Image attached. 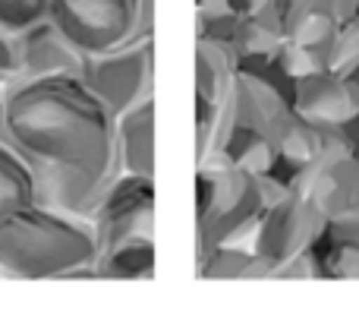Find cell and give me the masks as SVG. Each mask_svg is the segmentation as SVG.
Here are the masks:
<instances>
[{"mask_svg":"<svg viewBox=\"0 0 359 322\" xmlns=\"http://www.w3.org/2000/svg\"><path fill=\"white\" fill-rule=\"evenodd\" d=\"M98 259L92 218L32 202L0 218V278L60 281Z\"/></svg>","mask_w":359,"mask_h":322,"instance_id":"obj_2","label":"cell"},{"mask_svg":"<svg viewBox=\"0 0 359 322\" xmlns=\"http://www.w3.org/2000/svg\"><path fill=\"white\" fill-rule=\"evenodd\" d=\"M82 60H86V54L63 35V29L50 16L16 32V63H19L16 79H44V76L79 73Z\"/></svg>","mask_w":359,"mask_h":322,"instance_id":"obj_10","label":"cell"},{"mask_svg":"<svg viewBox=\"0 0 359 322\" xmlns=\"http://www.w3.org/2000/svg\"><path fill=\"white\" fill-rule=\"evenodd\" d=\"M293 111L318 127H337L350 114H356L359 105L353 101V92H350L341 70L318 67L297 76V82H293Z\"/></svg>","mask_w":359,"mask_h":322,"instance_id":"obj_11","label":"cell"},{"mask_svg":"<svg viewBox=\"0 0 359 322\" xmlns=\"http://www.w3.org/2000/svg\"><path fill=\"white\" fill-rule=\"evenodd\" d=\"M259 174L221 158H202L196 171V234L198 250L215 243H249L268 209Z\"/></svg>","mask_w":359,"mask_h":322,"instance_id":"obj_3","label":"cell"},{"mask_svg":"<svg viewBox=\"0 0 359 322\" xmlns=\"http://www.w3.org/2000/svg\"><path fill=\"white\" fill-rule=\"evenodd\" d=\"M19 76V63H16V32L0 25V86H10Z\"/></svg>","mask_w":359,"mask_h":322,"instance_id":"obj_21","label":"cell"},{"mask_svg":"<svg viewBox=\"0 0 359 322\" xmlns=\"http://www.w3.org/2000/svg\"><path fill=\"white\" fill-rule=\"evenodd\" d=\"M35 202L32 165L6 136H0V218Z\"/></svg>","mask_w":359,"mask_h":322,"instance_id":"obj_17","label":"cell"},{"mask_svg":"<svg viewBox=\"0 0 359 322\" xmlns=\"http://www.w3.org/2000/svg\"><path fill=\"white\" fill-rule=\"evenodd\" d=\"M236 54L230 41L198 38L196 41V101L208 108H224L233 89Z\"/></svg>","mask_w":359,"mask_h":322,"instance_id":"obj_14","label":"cell"},{"mask_svg":"<svg viewBox=\"0 0 359 322\" xmlns=\"http://www.w3.org/2000/svg\"><path fill=\"white\" fill-rule=\"evenodd\" d=\"M155 212H158L155 177L120 171L114 177V183L107 186L98 212L92 215L98 253L114 247L117 240H126V237H155L158 228Z\"/></svg>","mask_w":359,"mask_h":322,"instance_id":"obj_6","label":"cell"},{"mask_svg":"<svg viewBox=\"0 0 359 322\" xmlns=\"http://www.w3.org/2000/svg\"><path fill=\"white\" fill-rule=\"evenodd\" d=\"M341 29L334 0H293L287 13V41L328 67V51Z\"/></svg>","mask_w":359,"mask_h":322,"instance_id":"obj_13","label":"cell"},{"mask_svg":"<svg viewBox=\"0 0 359 322\" xmlns=\"http://www.w3.org/2000/svg\"><path fill=\"white\" fill-rule=\"evenodd\" d=\"M331 133H334V139L344 146V149L350 152L356 161H359V111L350 114L347 120H341L337 127H331Z\"/></svg>","mask_w":359,"mask_h":322,"instance_id":"obj_22","label":"cell"},{"mask_svg":"<svg viewBox=\"0 0 359 322\" xmlns=\"http://www.w3.org/2000/svg\"><path fill=\"white\" fill-rule=\"evenodd\" d=\"M98 278L107 281H145L158 275V247L155 237H126L114 247L101 250L98 259Z\"/></svg>","mask_w":359,"mask_h":322,"instance_id":"obj_16","label":"cell"},{"mask_svg":"<svg viewBox=\"0 0 359 322\" xmlns=\"http://www.w3.org/2000/svg\"><path fill=\"white\" fill-rule=\"evenodd\" d=\"M29 165L35 174V202L79 218H92L98 212L107 186L120 174L92 171L82 165H63V161H29Z\"/></svg>","mask_w":359,"mask_h":322,"instance_id":"obj_8","label":"cell"},{"mask_svg":"<svg viewBox=\"0 0 359 322\" xmlns=\"http://www.w3.org/2000/svg\"><path fill=\"white\" fill-rule=\"evenodd\" d=\"M0 133L29 161H63L117 174V114L79 73L4 86Z\"/></svg>","mask_w":359,"mask_h":322,"instance_id":"obj_1","label":"cell"},{"mask_svg":"<svg viewBox=\"0 0 359 322\" xmlns=\"http://www.w3.org/2000/svg\"><path fill=\"white\" fill-rule=\"evenodd\" d=\"M325 221L328 218L303 196V193H287L284 199L271 202L262 215L259 228L252 234V250L259 256H265L274 269L280 262L293 259L297 253L309 250L316 243V237L325 231Z\"/></svg>","mask_w":359,"mask_h":322,"instance_id":"obj_7","label":"cell"},{"mask_svg":"<svg viewBox=\"0 0 359 322\" xmlns=\"http://www.w3.org/2000/svg\"><path fill=\"white\" fill-rule=\"evenodd\" d=\"M50 13V0H0V25L19 32Z\"/></svg>","mask_w":359,"mask_h":322,"instance_id":"obj_19","label":"cell"},{"mask_svg":"<svg viewBox=\"0 0 359 322\" xmlns=\"http://www.w3.org/2000/svg\"><path fill=\"white\" fill-rule=\"evenodd\" d=\"M0 101H4V86H0ZM0 136H4V133H0Z\"/></svg>","mask_w":359,"mask_h":322,"instance_id":"obj_23","label":"cell"},{"mask_svg":"<svg viewBox=\"0 0 359 322\" xmlns=\"http://www.w3.org/2000/svg\"><path fill=\"white\" fill-rule=\"evenodd\" d=\"M48 16L82 54H101L155 32V0H50Z\"/></svg>","mask_w":359,"mask_h":322,"instance_id":"obj_4","label":"cell"},{"mask_svg":"<svg viewBox=\"0 0 359 322\" xmlns=\"http://www.w3.org/2000/svg\"><path fill=\"white\" fill-rule=\"evenodd\" d=\"M309 253L316 259V278L359 281V240L331 234L325 228L309 247Z\"/></svg>","mask_w":359,"mask_h":322,"instance_id":"obj_18","label":"cell"},{"mask_svg":"<svg viewBox=\"0 0 359 322\" xmlns=\"http://www.w3.org/2000/svg\"><path fill=\"white\" fill-rule=\"evenodd\" d=\"M353 63H359V16L341 22L334 35V44L328 51V67L331 70H350Z\"/></svg>","mask_w":359,"mask_h":322,"instance_id":"obj_20","label":"cell"},{"mask_svg":"<svg viewBox=\"0 0 359 322\" xmlns=\"http://www.w3.org/2000/svg\"><path fill=\"white\" fill-rule=\"evenodd\" d=\"M155 124L158 101L155 95L117 114V161L123 171L155 177Z\"/></svg>","mask_w":359,"mask_h":322,"instance_id":"obj_12","label":"cell"},{"mask_svg":"<svg viewBox=\"0 0 359 322\" xmlns=\"http://www.w3.org/2000/svg\"><path fill=\"white\" fill-rule=\"evenodd\" d=\"M155 32L139 35L101 54H86L79 76L86 86L111 108L123 114L126 108L155 95Z\"/></svg>","mask_w":359,"mask_h":322,"instance_id":"obj_5","label":"cell"},{"mask_svg":"<svg viewBox=\"0 0 359 322\" xmlns=\"http://www.w3.org/2000/svg\"><path fill=\"white\" fill-rule=\"evenodd\" d=\"M198 278L211 281H252L271 278L274 266L252 250V243H215L198 250Z\"/></svg>","mask_w":359,"mask_h":322,"instance_id":"obj_15","label":"cell"},{"mask_svg":"<svg viewBox=\"0 0 359 322\" xmlns=\"http://www.w3.org/2000/svg\"><path fill=\"white\" fill-rule=\"evenodd\" d=\"M297 193H303L325 218L353 209L359 202V161L337 143L331 127H328V146L306 167V174L297 183Z\"/></svg>","mask_w":359,"mask_h":322,"instance_id":"obj_9","label":"cell"}]
</instances>
